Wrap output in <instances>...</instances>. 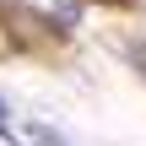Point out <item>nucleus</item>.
Masks as SVG:
<instances>
[{
  "label": "nucleus",
  "instance_id": "nucleus-1",
  "mask_svg": "<svg viewBox=\"0 0 146 146\" xmlns=\"http://www.w3.org/2000/svg\"><path fill=\"white\" fill-rule=\"evenodd\" d=\"M22 135L33 146H70V135H60V130H49V125H22Z\"/></svg>",
  "mask_w": 146,
  "mask_h": 146
},
{
  "label": "nucleus",
  "instance_id": "nucleus-2",
  "mask_svg": "<svg viewBox=\"0 0 146 146\" xmlns=\"http://www.w3.org/2000/svg\"><path fill=\"white\" fill-rule=\"evenodd\" d=\"M60 11H65V22H76V11H81V0H54Z\"/></svg>",
  "mask_w": 146,
  "mask_h": 146
}]
</instances>
